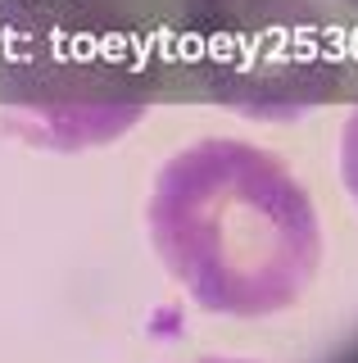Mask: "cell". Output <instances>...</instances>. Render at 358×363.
<instances>
[{"mask_svg": "<svg viewBox=\"0 0 358 363\" xmlns=\"http://www.w3.org/2000/svg\"><path fill=\"white\" fill-rule=\"evenodd\" d=\"M195 50L209 96L245 118H299L340 91L345 55L313 0H200Z\"/></svg>", "mask_w": 358, "mask_h": 363, "instance_id": "2", "label": "cell"}, {"mask_svg": "<svg viewBox=\"0 0 358 363\" xmlns=\"http://www.w3.org/2000/svg\"><path fill=\"white\" fill-rule=\"evenodd\" d=\"M340 182H345V191H350V200L358 209V105L350 109V118L340 128Z\"/></svg>", "mask_w": 358, "mask_h": 363, "instance_id": "4", "label": "cell"}, {"mask_svg": "<svg viewBox=\"0 0 358 363\" xmlns=\"http://www.w3.org/2000/svg\"><path fill=\"white\" fill-rule=\"evenodd\" d=\"M145 113L141 96H59V100H28L5 113V128L23 136L28 145H54V150H86V145L118 141Z\"/></svg>", "mask_w": 358, "mask_h": 363, "instance_id": "3", "label": "cell"}, {"mask_svg": "<svg viewBox=\"0 0 358 363\" xmlns=\"http://www.w3.org/2000/svg\"><path fill=\"white\" fill-rule=\"evenodd\" d=\"M195 363H254V359H195Z\"/></svg>", "mask_w": 358, "mask_h": 363, "instance_id": "5", "label": "cell"}, {"mask_svg": "<svg viewBox=\"0 0 358 363\" xmlns=\"http://www.w3.org/2000/svg\"><path fill=\"white\" fill-rule=\"evenodd\" d=\"M345 5H358V0H345Z\"/></svg>", "mask_w": 358, "mask_h": 363, "instance_id": "6", "label": "cell"}, {"mask_svg": "<svg viewBox=\"0 0 358 363\" xmlns=\"http://www.w3.org/2000/svg\"><path fill=\"white\" fill-rule=\"evenodd\" d=\"M145 232L168 277L222 318L295 309L322 268V223L304 182L236 136H200L163 159Z\"/></svg>", "mask_w": 358, "mask_h": 363, "instance_id": "1", "label": "cell"}]
</instances>
